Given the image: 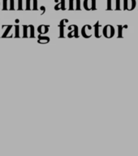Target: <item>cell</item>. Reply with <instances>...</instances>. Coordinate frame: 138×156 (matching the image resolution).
Wrapping results in <instances>:
<instances>
[{
    "instance_id": "obj_1",
    "label": "cell",
    "mask_w": 138,
    "mask_h": 156,
    "mask_svg": "<svg viewBox=\"0 0 138 156\" xmlns=\"http://www.w3.org/2000/svg\"><path fill=\"white\" fill-rule=\"evenodd\" d=\"M48 26H46V25H40L37 29V31L40 34H44L48 32Z\"/></svg>"
},
{
    "instance_id": "obj_2",
    "label": "cell",
    "mask_w": 138,
    "mask_h": 156,
    "mask_svg": "<svg viewBox=\"0 0 138 156\" xmlns=\"http://www.w3.org/2000/svg\"><path fill=\"white\" fill-rule=\"evenodd\" d=\"M12 29V25H7V26H6V29H5V31L3 32V34L1 36V37H2V38L7 37V34H9V32L11 31V29Z\"/></svg>"
},
{
    "instance_id": "obj_3",
    "label": "cell",
    "mask_w": 138,
    "mask_h": 156,
    "mask_svg": "<svg viewBox=\"0 0 138 156\" xmlns=\"http://www.w3.org/2000/svg\"><path fill=\"white\" fill-rule=\"evenodd\" d=\"M84 6H85V8H86L87 10L91 9L93 7L92 0H85V2H84Z\"/></svg>"
},
{
    "instance_id": "obj_4",
    "label": "cell",
    "mask_w": 138,
    "mask_h": 156,
    "mask_svg": "<svg viewBox=\"0 0 138 156\" xmlns=\"http://www.w3.org/2000/svg\"><path fill=\"white\" fill-rule=\"evenodd\" d=\"M9 10V0H2V11Z\"/></svg>"
},
{
    "instance_id": "obj_5",
    "label": "cell",
    "mask_w": 138,
    "mask_h": 156,
    "mask_svg": "<svg viewBox=\"0 0 138 156\" xmlns=\"http://www.w3.org/2000/svg\"><path fill=\"white\" fill-rule=\"evenodd\" d=\"M49 41V37H41V35L38 37V42L39 43H46Z\"/></svg>"
},
{
    "instance_id": "obj_6",
    "label": "cell",
    "mask_w": 138,
    "mask_h": 156,
    "mask_svg": "<svg viewBox=\"0 0 138 156\" xmlns=\"http://www.w3.org/2000/svg\"><path fill=\"white\" fill-rule=\"evenodd\" d=\"M28 29H29V26L23 25V37H29V36H28Z\"/></svg>"
},
{
    "instance_id": "obj_7",
    "label": "cell",
    "mask_w": 138,
    "mask_h": 156,
    "mask_svg": "<svg viewBox=\"0 0 138 156\" xmlns=\"http://www.w3.org/2000/svg\"><path fill=\"white\" fill-rule=\"evenodd\" d=\"M15 29H16V31H15V37H20L19 36V26L17 24V25H15Z\"/></svg>"
},
{
    "instance_id": "obj_8",
    "label": "cell",
    "mask_w": 138,
    "mask_h": 156,
    "mask_svg": "<svg viewBox=\"0 0 138 156\" xmlns=\"http://www.w3.org/2000/svg\"><path fill=\"white\" fill-rule=\"evenodd\" d=\"M32 10L34 11H36L37 10V0H32Z\"/></svg>"
},
{
    "instance_id": "obj_9",
    "label": "cell",
    "mask_w": 138,
    "mask_h": 156,
    "mask_svg": "<svg viewBox=\"0 0 138 156\" xmlns=\"http://www.w3.org/2000/svg\"><path fill=\"white\" fill-rule=\"evenodd\" d=\"M15 0H9V10L10 11H14L15 10Z\"/></svg>"
},
{
    "instance_id": "obj_10",
    "label": "cell",
    "mask_w": 138,
    "mask_h": 156,
    "mask_svg": "<svg viewBox=\"0 0 138 156\" xmlns=\"http://www.w3.org/2000/svg\"><path fill=\"white\" fill-rule=\"evenodd\" d=\"M31 2H32V0H26V8H25V10H26V11L32 10Z\"/></svg>"
},
{
    "instance_id": "obj_11",
    "label": "cell",
    "mask_w": 138,
    "mask_h": 156,
    "mask_svg": "<svg viewBox=\"0 0 138 156\" xmlns=\"http://www.w3.org/2000/svg\"><path fill=\"white\" fill-rule=\"evenodd\" d=\"M29 29H30V35H29V37H34V25L30 24V25H29Z\"/></svg>"
},
{
    "instance_id": "obj_12",
    "label": "cell",
    "mask_w": 138,
    "mask_h": 156,
    "mask_svg": "<svg viewBox=\"0 0 138 156\" xmlns=\"http://www.w3.org/2000/svg\"><path fill=\"white\" fill-rule=\"evenodd\" d=\"M22 2H23V0H18V7H17V10H18V11H22V10H23Z\"/></svg>"
},
{
    "instance_id": "obj_13",
    "label": "cell",
    "mask_w": 138,
    "mask_h": 156,
    "mask_svg": "<svg viewBox=\"0 0 138 156\" xmlns=\"http://www.w3.org/2000/svg\"><path fill=\"white\" fill-rule=\"evenodd\" d=\"M41 10L42 11V13L41 14H43L44 12H45V7H43V6H41Z\"/></svg>"
}]
</instances>
